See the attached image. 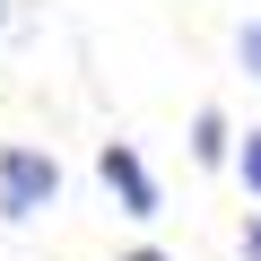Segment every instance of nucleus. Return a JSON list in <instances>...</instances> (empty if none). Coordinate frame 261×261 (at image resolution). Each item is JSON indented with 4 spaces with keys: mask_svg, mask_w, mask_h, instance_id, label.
<instances>
[{
    "mask_svg": "<svg viewBox=\"0 0 261 261\" xmlns=\"http://www.w3.org/2000/svg\"><path fill=\"white\" fill-rule=\"evenodd\" d=\"M61 200V166L44 157V148H0V218H44Z\"/></svg>",
    "mask_w": 261,
    "mask_h": 261,
    "instance_id": "obj_1",
    "label": "nucleus"
},
{
    "mask_svg": "<svg viewBox=\"0 0 261 261\" xmlns=\"http://www.w3.org/2000/svg\"><path fill=\"white\" fill-rule=\"evenodd\" d=\"M96 174H105V192L122 200V218H157V183H148V166H140V148H130V140H105Z\"/></svg>",
    "mask_w": 261,
    "mask_h": 261,
    "instance_id": "obj_2",
    "label": "nucleus"
},
{
    "mask_svg": "<svg viewBox=\"0 0 261 261\" xmlns=\"http://www.w3.org/2000/svg\"><path fill=\"white\" fill-rule=\"evenodd\" d=\"M192 157H200V166H226V157H235L226 113H218V105H200V122H192Z\"/></svg>",
    "mask_w": 261,
    "mask_h": 261,
    "instance_id": "obj_3",
    "label": "nucleus"
},
{
    "mask_svg": "<svg viewBox=\"0 0 261 261\" xmlns=\"http://www.w3.org/2000/svg\"><path fill=\"white\" fill-rule=\"evenodd\" d=\"M235 174H244V192H261V130H244V148H235Z\"/></svg>",
    "mask_w": 261,
    "mask_h": 261,
    "instance_id": "obj_4",
    "label": "nucleus"
},
{
    "mask_svg": "<svg viewBox=\"0 0 261 261\" xmlns=\"http://www.w3.org/2000/svg\"><path fill=\"white\" fill-rule=\"evenodd\" d=\"M244 70H252V79H261V18H252V27H244Z\"/></svg>",
    "mask_w": 261,
    "mask_h": 261,
    "instance_id": "obj_5",
    "label": "nucleus"
},
{
    "mask_svg": "<svg viewBox=\"0 0 261 261\" xmlns=\"http://www.w3.org/2000/svg\"><path fill=\"white\" fill-rule=\"evenodd\" d=\"M244 261H261V218H244Z\"/></svg>",
    "mask_w": 261,
    "mask_h": 261,
    "instance_id": "obj_6",
    "label": "nucleus"
},
{
    "mask_svg": "<svg viewBox=\"0 0 261 261\" xmlns=\"http://www.w3.org/2000/svg\"><path fill=\"white\" fill-rule=\"evenodd\" d=\"M122 261H166V252H157V244H140V252H122Z\"/></svg>",
    "mask_w": 261,
    "mask_h": 261,
    "instance_id": "obj_7",
    "label": "nucleus"
},
{
    "mask_svg": "<svg viewBox=\"0 0 261 261\" xmlns=\"http://www.w3.org/2000/svg\"><path fill=\"white\" fill-rule=\"evenodd\" d=\"M0 27H9V0H0Z\"/></svg>",
    "mask_w": 261,
    "mask_h": 261,
    "instance_id": "obj_8",
    "label": "nucleus"
}]
</instances>
